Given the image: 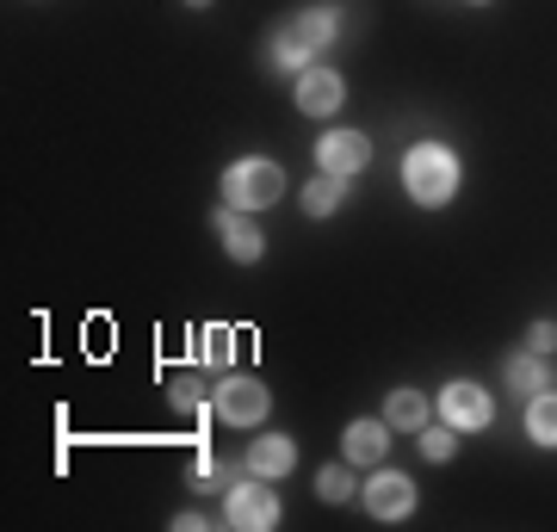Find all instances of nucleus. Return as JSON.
I'll return each mask as SVG.
<instances>
[{"label":"nucleus","instance_id":"f257e3e1","mask_svg":"<svg viewBox=\"0 0 557 532\" xmlns=\"http://www.w3.org/2000/svg\"><path fill=\"white\" fill-rule=\"evenodd\" d=\"M403 186H409V198L416 205H446V198L458 193V156L446 149V143H416L409 156H403Z\"/></svg>","mask_w":557,"mask_h":532},{"label":"nucleus","instance_id":"f03ea898","mask_svg":"<svg viewBox=\"0 0 557 532\" xmlns=\"http://www.w3.org/2000/svg\"><path fill=\"white\" fill-rule=\"evenodd\" d=\"M285 193V168L278 161H260V156H248V161H236L230 174H223V205H236V211H267L273 198Z\"/></svg>","mask_w":557,"mask_h":532},{"label":"nucleus","instance_id":"7ed1b4c3","mask_svg":"<svg viewBox=\"0 0 557 532\" xmlns=\"http://www.w3.org/2000/svg\"><path fill=\"white\" fill-rule=\"evenodd\" d=\"M267 384L248 372H223L218 391H211V409H218V421H230V428H260V415H267Z\"/></svg>","mask_w":557,"mask_h":532},{"label":"nucleus","instance_id":"20e7f679","mask_svg":"<svg viewBox=\"0 0 557 532\" xmlns=\"http://www.w3.org/2000/svg\"><path fill=\"white\" fill-rule=\"evenodd\" d=\"M230 527H242V532H267V527H278V495H267V477L230 483Z\"/></svg>","mask_w":557,"mask_h":532},{"label":"nucleus","instance_id":"39448f33","mask_svg":"<svg viewBox=\"0 0 557 532\" xmlns=\"http://www.w3.org/2000/svg\"><path fill=\"white\" fill-rule=\"evenodd\" d=\"M440 415H446V428H458V434H478V428H490V396L471 378H453L440 391Z\"/></svg>","mask_w":557,"mask_h":532},{"label":"nucleus","instance_id":"423d86ee","mask_svg":"<svg viewBox=\"0 0 557 532\" xmlns=\"http://www.w3.org/2000/svg\"><path fill=\"white\" fill-rule=\"evenodd\" d=\"M218 236H223V248H230V260H242V267H255V260L267 255V236H260L255 211L223 205V211H218Z\"/></svg>","mask_w":557,"mask_h":532},{"label":"nucleus","instance_id":"0eeeda50","mask_svg":"<svg viewBox=\"0 0 557 532\" xmlns=\"http://www.w3.org/2000/svg\"><path fill=\"white\" fill-rule=\"evenodd\" d=\"M341 99H347V81H341L335 69H304L298 75V112H310V119H335Z\"/></svg>","mask_w":557,"mask_h":532},{"label":"nucleus","instance_id":"6e6552de","mask_svg":"<svg viewBox=\"0 0 557 532\" xmlns=\"http://www.w3.org/2000/svg\"><path fill=\"white\" fill-rule=\"evenodd\" d=\"M366 508L379 514V520H403V514L416 508V483L403 471H372V483H366Z\"/></svg>","mask_w":557,"mask_h":532},{"label":"nucleus","instance_id":"1a4fd4ad","mask_svg":"<svg viewBox=\"0 0 557 532\" xmlns=\"http://www.w3.org/2000/svg\"><path fill=\"white\" fill-rule=\"evenodd\" d=\"M317 161H322V174H359L366 161H372V143L359 137V131H329V137L317 143Z\"/></svg>","mask_w":557,"mask_h":532},{"label":"nucleus","instance_id":"9d476101","mask_svg":"<svg viewBox=\"0 0 557 532\" xmlns=\"http://www.w3.org/2000/svg\"><path fill=\"white\" fill-rule=\"evenodd\" d=\"M384 440H391V421H354V428L341 434V453H347V465H372V471H379L384 453H391Z\"/></svg>","mask_w":557,"mask_h":532},{"label":"nucleus","instance_id":"9b49d317","mask_svg":"<svg viewBox=\"0 0 557 532\" xmlns=\"http://www.w3.org/2000/svg\"><path fill=\"white\" fill-rule=\"evenodd\" d=\"M298 465V446L285 434H260V446H248V471L255 477H285Z\"/></svg>","mask_w":557,"mask_h":532},{"label":"nucleus","instance_id":"f8f14e48","mask_svg":"<svg viewBox=\"0 0 557 532\" xmlns=\"http://www.w3.org/2000/svg\"><path fill=\"white\" fill-rule=\"evenodd\" d=\"M527 440H533V446H557V384H545V391L527 403Z\"/></svg>","mask_w":557,"mask_h":532},{"label":"nucleus","instance_id":"ddd939ff","mask_svg":"<svg viewBox=\"0 0 557 532\" xmlns=\"http://www.w3.org/2000/svg\"><path fill=\"white\" fill-rule=\"evenodd\" d=\"M384 421H391V428H409V434H421V428H428V396H421V391H391V403H384Z\"/></svg>","mask_w":557,"mask_h":532},{"label":"nucleus","instance_id":"4468645a","mask_svg":"<svg viewBox=\"0 0 557 532\" xmlns=\"http://www.w3.org/2000/svg\"><path fill=\"white\" fill-rule=\"evenodd\" d=\"M545 384H552V372H545V354H533V347H527L520 359H508V391H520V396H539Z\"/></svg>","mask_w":557,"mask_h":532},{"label":"nucleus","instance_id":"2eb2a0df","mask_svg":"<svg viewBox=\"0 0 557 532\" xmlns=\"http://www.w3.org/2000/svg\"><path fill=\"white\" fill-rule=\"evenodd\" d=\"M292 25L304 32V44H310V50H322V44L341 32V13H335V7H310V13H298Z\"/></svg>","mask_w":557,"mask_h":532},{"label":"nucleus","instance_id":"dca6fc26","mask_svg":"<svg viewBox=\"0 0 557 532\" xmlns=\"http://www.w3.org/2000/svg\"><path fill=\"white\" fill-rule=\"evenodd\" d=\"M304 211H310V218H335L341 211V174L310 180V186H304Z\"/></svg>","mask_w":557,"mask_h":532},{"label":"nucleus","instance_id":"f3484780","mask_svg":"<svg viewBox=\"0 0 557 532\" xmlns=\"http://www.w3.org/2000/svg\"><path fill=\"white\" fill-rule=\"evenodd\" d=\"M199 359L211 366V372H230V359H236V335H230L223 322H218V329H205V335H199Z\"/></svg>","mask_w":557,"mask_h":532},{"label":"nucleus","instance_id":"a211bd4d","mask_svg":"<svg viewBox=\"0 0 557 532\" xmlns=\"http://www.w3.org/2000/svg\"><path fill=\"white\" fill-rule=\"evenodd\" d=\"M317 490H322V502H354V471L329 465V471H317Z\"/></svg>","mask_w":557,"mask_h":532},{"label":"nucleus","instance_id":"6ab92c4d","mask_svg":"<svg viewBox=\"0 0 557 532\" xmlns=\"http://www.w3.org/2000/svg\"><path fill=\"white\" fill-rule=\"evenodd\" d=\"M421 453L434 458V465H446L458 453V428H421Z\"/></svg>","mask_w":557,"mask_h":532},{"label":"nucleus","instance_id":"aec40b11","mask_svg":"<svg viewBox=\"0 0 557 532\" xmlns=\"http://www.w3.org/2000/svg\"><path fill=\"white\" fill-rule=\"evenodd\" d=\"M168 403H174L180 415L205 409V384H199V378H174V391H168Z\"/></svg>","mask_w":557,"mask_h":532},{"label":"nucleus","instance_id":"412c9836","mask_svg":"<svg viewBox=\"0 0 557 532\" xmlns=\"http://www.w3.org/2000/svg\"><path fill=\"white\" fill-rule=\"evenodd\" d=\"M527 347H533V354H552V347H557V329H552V322H533V329H527Z\"/></svg>","mask_w":557,"mask_h":532},{"label":"nucleus","instance_id":"4be33fe9","mask_svg":"<svg viewBox=\"0 0 557 532\" xmlns=\"http://www.w3.org/2000/svg\"><path fill=\"white\" fill-rule=\"evenodd\" d=\"M186 7H211V0H186Z\"/></svg>","mask_w":557,"mask_h":532},{"label":"nucleus","instance_id":"5701e85b","mask_svg":"<svg viewBox=\"0 0 557 532\" xmlns=\"http://www.w3.org/2000/svg\"><path fill=\"white\" fill-rule=\"evenodd\" d=\"M471 7H483V0H471Z\"/></svg>","mask_w":557,"mask_h":532}]
</instances>
